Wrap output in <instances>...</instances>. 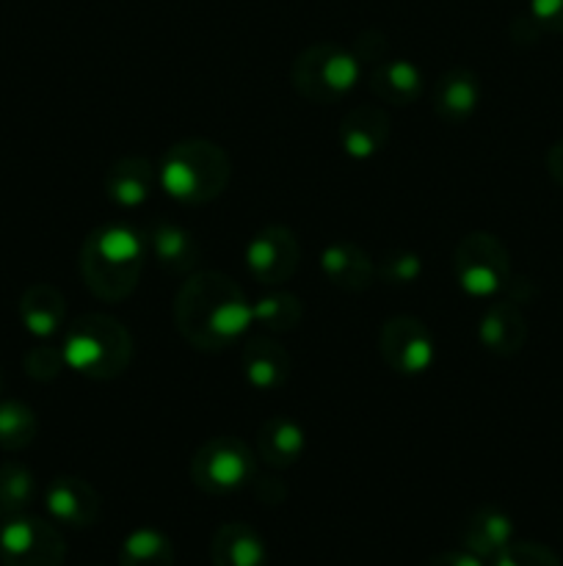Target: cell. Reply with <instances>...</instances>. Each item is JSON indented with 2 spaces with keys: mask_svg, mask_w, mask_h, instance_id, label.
Returning a JSON list of instances; mask_svg holds the SVG:
<instances>
[{
  "mask_svg": "<svg viewBox=\"0 0 563 566\" xmlns=\"http://www.w3.org/2000/svg\"><path fill=\"white\" fill-rule=\"evenodd\" d=\"M174 324L188 346L199 352H224L252 326V304L226 274L196 271L177 291Z\"/></svg>",
  "mask_w": 563,
  "mask_h": 566,
  "instance_id": "6da1fadb",
  "label": "cell"
},
{
  "mask_svg": "<svg viewBox=\"0 0 563 566\" xmlns=\"http://www.w3.org/2000/svg\"><path fill=\"white\" fill-rule=\"evenodd\" d=\"M147 263V243L125 224L88 232L81 247V276L99 302H121L136 291Z\"/></svg>",
  "mask_w": 563,
  "mask_h": 566,
  "instance_id": "7a4b0ae2",
  "label": "cell"
},
{
  "mask_svg": "<svg viewBox=\"0 0 563 566\" xmlns=\"http://www.w3.org/2000/svg\"><path fill=\"white\" fill-rule=\"evenodd\" d=\"M230 155L208 138H188L166 149L158 182L171 199L182 205H208L230 186Z\"/></svg>",
  "mask_w": 563,
  "mask_h": 566,
  "instance_id": "3957f363",
  "label": "cell"
},
{
  "mask_svg": "<svg viewBox=\"0 0 563 566\" xmlns=\"http://www.w3.org/2000/svg\"><path fill=\"white\" fill-rule=\"evenodd\" d=\"M61 352L70 370L94 381H110L130 365L132 337L121 321L88 313L70 326Z\"/></svg>",
  "mask_w": 563,
  "mask_h": 566,
  "instance_id": "277c9868",
  "label": "cell"
},
{
  "mask_svg": "<svg viewBox=\"0 0 563 566\" xmlns=\"http://www.w3.org/2000/svg\"><path fill=\"white\" fill-rule=\"evenodd\" d=\"M362 77V64L353 50L334 42H318L304 48L290 66L293 88L315 105H331L353 92Z\"/></svg>",
  "mask_w": 563,
  "mask_h": 566,
  "instance_id": "5b68a950",
  "label": "cell"
},
{
  "mask_svg": "<svg viewBox=\"0 0 563 566\" xmlns=\"http://www.w3.org/2000/svg\"><path fill=\"white\" fill-rule=\"evenodd\" d=\"M453 276L469 296L489 298L511 280V254L491 232H469L453 252Z\"/></svg>",
  "mask_w": 563,
  "mask_h": 566,
  "instance_id": "8992f818",
  "label": "cell"
},
{
  "mask_svg": "<svg viewBox=\"0 0 563 566\" xmlns=\"http://www.w3.org/2000/svg\"><path fill=\"white\" fill-rule=\"evenodd\" d=\"M191 481L204 495H232L254 481V453L235 437H213L193 453Z\"/></svg>",
  "mask_w": 563,
  "mask_h": 566,
  "instance_id": "52a82bcc",
  "label": "cell"
},
{
  "mask_svg": "<svg viewBox=\"0 0 563 566\" xmlns=\"http://www.w3.org/2000/svg\"><path fill=\"white\" fill-rule=\"evenodd\" d=\"M66 542L47 520L17 514L0 525V562L6 566H61Z\"/></svg>",
  "mask_w": 563,
  "mask_h": 566,
  "instance_id": "ba28073f",
  "label": "cell"
},
{
  "mask_svg": "<svg viewBox=\"0 0 563 566\" xmlns=\"http://www.w3.org/2000/svg\"><path fill=\"white\" fill-rule=\"evenodd\" d=\"M379 352L386 368L401 376H419L434 365L436 348L428 326L412 315H395L381 326Z\"/></svg>",
  "mask_w": 563,
  "mask_h": 566,
  "instance_id": "9c48e42d",
  "label": "cell"
},
{
  "mask_svg": "<svg viewBox=\"0 0 563 566\" xmlns=\"http://www.w3.org/2000/svg\"><path fill=\"white\" fill-rule=\"evenodd\" d=\"M301 247L293 230L282 224L263 227L257 235L248 241L246 265L248 274L265 287H282L298 269Z\"/></svg>",
  "mask_w": 563,
  "mask_h": 566,
  "instance_id": "30bf717a",
  "label": "cell"
},
{
  "mask_svg": "<svg viewBox=\"0 0 563 566\" xmlns=\"http://www.w3.org/2000/svg\"><path fill=\"white\" fill-rule=\"evenodd\" d=\"M44 506H47L50 517L70 525V528H92L103 512L97 490L88 481L75 479V475L55 479L44 492Z\"/></svg>",
  "mask_w": 563,
  "mask_h": 566,
  "instance_id": "8fae6325",
  "label": "cell"
},
{
  "mask_svg": "<svg viewBox=\"0 0 563 566\" xmlns=\"http://www.w3.org/2000/svg\"><path fill=\"white\" fill-rule=\"evenodd\" d=\"M337 136L348 158L370 160L390 142V116L379 105H357L342 116Z\"/></svg>",
  "mask_w": 563,
  "mask_h": 566,
  "instance_id": "7c38bea8",
  "label": "cell"
},
{
  "mask_svg": "<svg viewBox=\"0 0 563 566\" xmlns=\"http://www.w3.org/2000/svg\"><path fill=\"white\" fill-rule=\"evenodd\" d=\"M144 243H147V254H152V260L166 274H191L202 254L193 232L169 219H155L147 227Z\"/></svg>",
  "mask_w": 563,
  "mask_h": 566,
  "instance_id": "4fadbf2b",
  "label": "cell"
},
{
  "mask_svg": "<svg viewBox=\"0 0 563 566\" xmlns=\"http://www.w3.org/2000/svg\"><path fill=\"white\" fill-rule=\"evenodd\" d=\"M241 368L254 390L274 392L279 390V387H285L287 379H290L293 359L282 343H276L274 337L268 335H259L252 337V340L243 346Z\"/></svg>",
  "mask_w": 563,
  "mask_h": 566,
  "instance_id": "5bb4252c",
  "label": "cell"
},
{
  "mask_svg": "<svg viewBox=\"0 0 563 566\" xmlns=\"http://www.w3.org/2000/svg\"><path fill=\"white\" fill-rule=\"evenodd\" d=\"M320 271L331 287L346 293H362L373 285L375 265L362 247L351 241H334L320 252Z\"/></svg>",
  "mask_w": 563,
  "mask_h": 566,
  "instance_id": "9a60e30c",
  "label": "cell"
},
{
  "mask_svg": "<svg viewBox=\"0 0 563 566\" xmlns=\"http://www.w3.org/2000/svg\"><path fill=\"white\" fill-rule=\"evenodd\" d=\"M480 94H484L480 77L464 66H453L436 81L431 103H434V114L445 125H461L478 111Z\"/></svg>",
  "mask_w": 563,
  "mask_h": 566,
  "instance_id": "2e32d148",
  "label": "cell"
},
{
  "mask_svg": "<svg viewBox=\"0 0 563 566\" xmlns=\"http://www.w3.org/2000/svg\"><path fill=\"white\" fill-rule=\"evenodd\" d=\"M158 171L141 155H125L105 171V197L119 208H141L155 191Z\"/></svg>",
  "mask_w": 563,
  "mask_h": 566,
  "instance_id": "e0dca14e",
  "label": "cell"
},
{
  "mask_svg": "<svg viewBox=\"0 0 563 566\" xmlns=\"http://www.w3.org/2000/svg\"><path fill=\"white\" fill-rule=\"evenodd\" d=\"M478 337L486 352L497 357H513L528 340V321L517 302H495L484 310L478 324Z\"/></svg>",
  "mask_w": 563,
  "mask_h": 566,
  "instance_id": "ac0fdd59",
  "label": "cell"
},
{
  "mask_svg": "<svg viewBox=\"0 0 563 566\" xmlns=\"http://www.w3.org/2000/svg\"><path fill=\"white\" fill-rule=\"evenodd\" d=\"M368 81L370 92L384 105H395V108H406V105L417 103L419 94H423V75L406 59H390L386 55L379 64L370 66Z\"/></svg>",
  "mask_w": 563,
  "mask_h": 566,
  "instance_id": "d6986e66",
  "label": "cell"
},
{
  "mask_svg": "<svg viewBox=\"0 0 563 566\" xmlns=\"http://www.w3.org/2000/svg\"><path fill=\"white\" fill-rule=\"evenodd\" d=\"M513 542V523L506 512L495 506L475 509L461 528V545L478 558L495 562Z\"/></svg>",
  "mask_w": 563,
  "mask_h": 566,
  "instance_id": "ffe728a7",
  "label": "cell"
},
{
  "mask_svg": "<svg viewBox=\"0 0 563 566\" xmlns=\"http://www.w3.org/2000/svg\"><path fill=\"white\" fill-rule=\"evenodd\" d=\"M307 451V434L296 420L285 415H274L265 420L257 431V457L268 468L287 470L298 462Z\"/></svg>",
  "mask_w": 563,
  "mask_h": 566,
  "instance_id": "44dd1931",
  "label": "cell"
},
{
  "mask_svg": "<svg viewBox=\"0 0 563 566\" xmlns=\"http://www.w3.org/2000/svg\"><path fill=\"white\" fill-rule=\"evenodd\" d=\"M210 562L213 566H265L268 553L263 536L252 525L226 523L213 534Z\"/></svg>",
  "mask_w": 563,
  "mask_h": 566,
  "instance_id": "7402d4cb",
  "label": "cell"
},
{
  "mask_svg": "<svg viewBox=\"0 0 563 566\" xmlns=\"http://www.w3.org/2000/svg\"><path fill=\"white\" fill-rule=\"evenodd\" d=\"M17 310H20L22 326L33 337H53L66 318V302L61 291L53 285H44V282L28 287Z\"/></svg>",
  "mask_w": 563,
  "mask_h": 566,
  "instance_id": "603a6c76",
  "label": "cell"
},
{
  "mask_svg": "<svg viewBox=\"0 0 563 566\" xmlns=\"http://www.w3.org/2000/svg\"><path fill=\"white\" fill-rule=\"evenodd\" d=\"M304 318V304L301 298L293 296L290 291H282L274 287L270 293H265L263 298L252 304V324H257L259 329L270 332H293Z\"/></svg>",
  "mask_w": 563,
  "mask_h": 566,
  "instance_id": "cb8c5ba5",
  "label": "cell"
},
{
  "mask_svg": "<svg viewBox=\"0 0 563 566\" xmlns=\"http://www.w3.org/2000/svg\"><path fill=\"white\" fill-rule=\"evenodd\" d=\"M119 566H174V545L155 528H138L121 542Z\"/></svg>",
  "mask_w": 563,
  "mask_h": 566,
  "instance_id": "d4e9b609",
  "label": "cell"
},
{
  "mask_svg": "<svg viewBox=\"0 0 563 566\" xmlns=\"http://www.w3.org/2000/svg\"><path fill=\"white\" fill-rule=\"evenodd\" d=\"M36 501V479L22 464H3L0 468V514L3 517H17L31 509Z\"/></svg>",
  "mask_w": 563,
  "mask_h": 566,
  "instance_id": "484cf974",
  "label": "cell"
},
{
  "mask_svg": "<svg viewBox=\"0 0 563 566\" xmlns=\"http://www.w3.org/2000/svg\"><path fill=\"white\" fill-rule=\"evenodd\" d=\"M39 434V420L33 409L22 401H0V448L22 451Z\"/></svg>",
  "mask_w": 563,
  "mask_h": 566,
  "instance_id": "4316f807",
  "label": "cell"
},
{
  "mask_svg": "<svg viewBox=\"0 0 563 566\" xmlns=\"http://www.w3.org/2000/svg\"><path fill=\"white\" fill-rule=\"evenodd\" d=\"M495 566H563L555 551L539 542H511L500 556L495 558Z\"/></svg>",
  "mask_w": 563,
  "mask_h": 566,
  "instance_id": "83f0119b",
  "label": "cell"
},
{
  "mask_svg": "<svg viewBox=\"0 0 563 566\" xmlns=\"http://www.w3.org/2000/svg\"><path fill=\"white\" fill-rule=\"evenodd\" d=\"M22 368H25V374L31 376V379L53 381L55 376L66 368L64 352H59V348L53 346H36L25 354Z\"/></svg>",
  "mask_w": 563,
  "mask_h": 566,
  "instance_id": "f1b7e54d",
  "label": "cell"
},
{
  "mask_svg": "<svg viewBox=\"0 0 563 566\" xmlns=\"http://www.w3.org/2000/svg\"><path fill=\"white\" fill-rule=\"evenodd\" d=\"M423 274V263H419L417 254L412 252H395L381 263L379 276L390 285H412Z\"/></svg>",
  "mask_w": 563,
  "mask_h": 566,
  "instance_id": "f546056e",
  "label": "cell"
},
{
  "mask_svg": "<svg viewBox=\"0 0 563 566\" xmlns=\"http://www.w3.org/2000/svg\"><path fill=\"white\" fill-rule=\"evenodd\" d=\"M528 20L535 31L563 33V0H530Z\"/></svg>",
  "mask_w": 563,
  "mask_h": 566,
  "instance_id": "4dcf8cb0",
  "label": "cell"
},
{
  "mask_svg": "<svg viewBox=\"0 0 563 566\" xmlns=\"http://www.w3.org/2000/svg\"><path fill=\"white\" fill-rule=\"evenodd\" d=\"M423 566H484V558L472 556L469 551H447L439 556H431Z\"/></svg>",
  "mask_w": 563,
  "mask_h": 566,
  "instance_id": "1f68e13d",
  "label": "cell"
},
{
  "mask_svg": "<svg viewBox=\"0 0 563 566\" xmlns=\"http://www.w3.org/2000/svg\"><path fill=\"white\" fill-rule=\"evenodd\" d=\"M546 171H550L552 180L563 188V138L552 144L550 153H546Z\"/></svg>",
  "mask_w": 563,
  "mask_h": 566,
  "instance_id": "d6a6232c",
  "label": "cell"
},
{
  "mask_svg": "<svg viewBox=\"0 0 563 566\" xmlns=\"http://www.w3.org/2000/svg\"><path fill=\"white\" fill-rule=\"evenodd\" d=\"M0 392H3V376H0Z\"/></svg>",
  "mask_w": 563,
  "mask_h": 566,
  "instance_id": "836d02e7",
  "label": "cell"
}]
</instances>
